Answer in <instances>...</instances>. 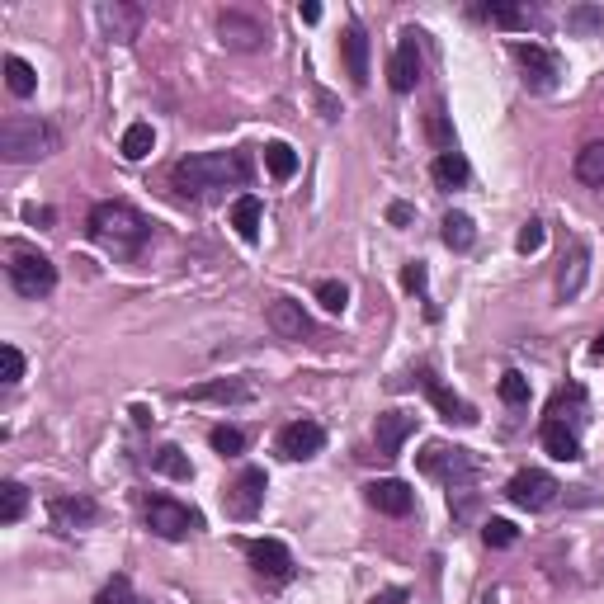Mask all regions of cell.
Listing matches in <instances>:
<instances>
[{
  "instance_id": "obj_6",
  "label": "cell",
  "mask_w": 604,
  "mask_h": 604,
  "mask_svg": "<svg viewBox=\"0 0 604 604\" xmlns=\"http://www.w3.org/2000/svg\"><path fill=\"white\" fill-rule=\"evenodd\" d=\"M147 529L156 538H166V543H180V538L199 534L203 515L194 510V505L170 501V496H151V501H147Z\"/></svg>"
},
{
  "instance_id": "obj_14",
  "label": "cell",
  "mask_w": 604,
  "mask_h": 604,
  "mask_svg": "<svg viewBox=\"0 0 604 604\" xmlns=\"http://www.w3.org/2000/svg\"><path fill=\"white\" fill-rule=\"evenodd\" d=\"M364 496H369V505L378 510V515H392V520H402V515H411V510H416V491L406 487L402 477L369 482V487H364Z\"/></svg>"
},
{
  "instance_id": "obj_37",
  "label": "cell",
  "mask_w": 604,
  "mask_h": 604,
  "mask_svg": "<svg viewBox=\"0 0 604 604\" xmlns=\"http://www.w3.org/2000/svg\"><path fill=\"white\" fill-rule=\"evenodd\" d=\"M317 302L331 312V317H340V312L350 307V284H340V279H321V284H317Z\"/></svg>"
},
{
  "instance_id": "obj_35",
  "label": "cell",
  "mask_w": 604,
  "mask_h": 604,
  "mask_svg": "<svg viewBox=\"0 0 604 604\" xmlns=\"http://www.w3.org/2000/svg\"><path fill=\"white\" fill-rule=\"evenodd\" d=\"M24 510H29V491L19 487V482H5L0 487V524H19Z\"/></svg>"
},
{
  "instance_id": "obj_3",
  "label": "cell",
  "mask_w": 604,
  "mask_h": 604,
  "mask_svg": "<svg viewBox=\"0 0 604 604\" xmlns=\"http://www.w3.org/2000/svg\"><path fill=\"white\" fill-rule=\"evenodd\" d=\"M62 147V133L43 123V118H5L0 123V156L10 161V166H24V161H43L52 151Z\"/></svg>"
},
{
  "instance_id": "obj_27",
  "label": "cell",
  "mask_w": 604,
  "mask_h": 604,
  "mask_svg": "<svg viewBox=\"0 0 604 604\" xmlns=\"http://www.w3.org/2000/svg\"><path fill=\"white\" fill-rule=\"evenodd\" d=\"M151 472L175 477V482H189V477H194V463H189V453L180 449V444H161V449L151 453Z\"/></svg>"
},
{
  "instance_id": "obj_45",
  "label": "cell",
  "mask_w": 604,
  "mask_h": 604,
  "mask_svg": "<svg viewBox=\"0 0 604 604\" xmlns=\"http://www.w3.org/2000/svg\"><path fill=\"white\" fill-rule=\"evenodd\" d=\"M411 218H416L411 203H387V222H392V227H411Z\"/></svg>"
},
{
  "instance_id": "obj_48",
  "label": "cell",
  "mask_w": 604,
  "mask_h": 604,
  "mask_svg": "<svg viewBox=\"0 0 604 604\" xmlns=\"http://www.w3.org/2000/svg\"><path fill=\"white\" fill-rule=\"evenodd\" d=\"M128 416H133V425H137V430H147V425H151V411H147V406H133Z\"/></svg>"
},
{
  "instance_id": "obj_22",
  "label": "cell",
  "mask_w": 604,
  "mask_h": 604,
  "mask_svg": "<svg viewBox=\"0 0 604 604\" xmlns=\"http://www.w3.org/2000/svg\"><path fill=\"white\" fill-rule=\"evenodd\" d=\"M586 269H590V246H586V241H576V246H571V260H562V274H557V298H562V302L581 298V288H586Z\"/></svg>"
},
{
  "instance_id": "obj_29",
  "label": "cell",
  "mask_w": 604,
  "mask_h": 604,
  "mask_svg": "<svg viewBox=\"0 0 604 604\" xmlns=\"http://www.w3.org/2000/svg\"><path fill=\"white\" fill-rule=\"evenodd\" d=\"M576 180L581 185H604V142H586V147L576 151Z\"/></svg>"
},
{
  "instance_id": "obj_5",
  "label": "cell",
  "mask_w": 604,
  "mask_h": 604,
  "mask_svg": "<svg viewBox=\"0 0 604 604\" xmlns=\"http://www.w3.org/2000/svg\"><path fill=\"white\" fill-rule=\"evenodd\" d=\"M5 274H10V288H15L19 298H48L52 288H57V265L38 251H10Z\"/></svg>"
},
{
  "instance_id": "obj_7",
  "label": "cell",
  "mask_w": 604,
  "mask_h": 604,
  "mask_svg": "<svg viewBox=\"0 0 604 604\" xmlns=\"http://www.w3.org/2000/svg\"><path fill=\"white\" fill-rule=\"evenodd\" d=\"M557 477L553 472H543V468H524L515 472L510 482H505V501L510 505H520V510H548V505L557 501Z\"/></svg>"
},
{
  "instance_id": "obj_15",
  "label": "cell",
  "mask_w": 604,
  "mask_h": 604,
  "mask_svg": "<svg viewBox=\"0 0 604 604\" xmlns=\"http://www.w3.org/2000/svg\"><path fill=\"white\" fill-rule=\"evenodd\" d=\"M265 317H269V331H274V336H284V340H312V336H317L312 317H307V312H302V302H293V298H274Z\"/></svg>"
},
{
  "instance_id": "obj_1",
  "label": "cell",
  "mask_w": 604,
  "mask_h": 604,
  "mask_svg": "<svg viewBox=\"0 0 604 604\" xmlns=\"http://www.w3.org/2000/svg\"><path fill=\"white\" fill-rule=\"evenodd\" d=\"M251 175L255 166L246 151H203V156H185L170 170V185L180 199H208L213 189H246Z\"/></svg>"
},
{
  "instance_id": "obj_20",
  "label": "cell",
  "mask_w": 604,
  "mask_h": 604,
  "mask_svg": "<svg viewBox=\"0 0 604 604\" xmlns=\"http://www.w3.org/2000/svg\"><path fill=\"white\" fill-rule=\"evenodd\" d=\"M538 439H543V449L553 453L557 463H576V458H581V439H576V430H571L567 420L543 416V425H538Z\"/></svg>"
},
{
  "instance_id": "obj_40",
  "label": "cell",
  "mask_w": 604,
  "mask_h": 604,
  "mask_svg": "<svg viewBox=\"0 0 604 604\" xmlns=\"http://www.w3.org/2000/svg\"><path fill=\"white\" fill-rule=\"evenodd\" d=\"M208 444H213V449H218L222 458H236V453H246V435H241L236 425H213Z\"/></svg>"
},
{
  "instance_id": "obj_8",
  "label": "cell",
  "mask_w": 604,
  "mask_h": 604,
  "mask_svg": "<svg viewBox=\"0 0 604 604\" xmlns=\"http://www.w3.org/2000/svg\"><path fill=\"white\" fill-rule=\"evenodd\" d=\"M241 548H246V562H251V571L260 581H269V586L293 581V553H288L279 538H251V543H241Z\"/></svg>"
},
{
  "instance_id": "obj_24",
  "label": "cell",
  "mask_w": 604,
  "mask_h": 604,
  "mask_svg": "<svg viewBox=\"0 0 604 604\" xmlns=\"http://www.w3.org/2000/svg\"><path fill=\"white\" fill-rule=\"evenodd\" d=\"M189 402H251L255 392L251 383H241V378H213V383H199V387H189L185 392Z\"/></svg>"
},
{
  "instance_id": "obj_11",
  "label": "cell",
  "mask_w": 604,
  "mask_h": 604,
  "mask_svg": "<svg viewBox=\"0 0 604 604\" xmlns=\"http://www.w3.org/2000/svg\"><path fill=\"white\" fill-rule=\"evenodd\" d=\"M321 449H326V430H321L317 420H288L284 430H279V453H284L288 463H307Z\"/></svg>"
},
{
  "instance_id": "obj_16",
  "label": "cell",
  "mask_w": 604,
  "mask_h": 604,
  "mask_svg": "<svg viewBox=\"0 0 604 604\" xmlns=\"http://www.w3.org/2000/svg\"><path fill=\"white\" fill-rule=\"evenodd\" d=\"M218 34H222V43H227V48L255 52L260 43H265V24H260V19H251V15H241V10H222V15H218Z\"/></svg>"
},
{
  "instance_id": "obj_33",
  "label": "cell",
  "mask_w": 604,
  "mask_h": 604,
  "mask_svg": "<svg viewBox=\"0 0 604 604\" xmlns=\"http://www.w3.org/2000/svg\"><path fill=\"white\" fill-rule=\"evenodd\" d=\"M265 166L274 180H293L298 175V151L288 147V142H269L265 147Z\"/></svg>"
},
{
  "instance_id": "obj_31",
  "label": "cell",
  "mask_w": 604,
  "mask_h": 604,
  "mask_svg": "<svg viewBox=\"0 0 604 604\" xmlns=\"http://www.w3.org/2000/svg\"><path fill=\"white\" fill-rule=\"evenodd\" d=\"M5 85H10V95H19V100H29L38 90V71L24 62V57H5Z\"/></svg>"
},
{
  "instance_id": "obj_47",
  "label": "cell",
  "mask_w": 604,
  "mask_h": 604,
  "mask_svg": "<svg viewBox=\"0 0 604 604\" xmlns=\"http://www.w3.org/2000/svg\"><path fill=\"white\" fill-rule=\"evenodd\" d=\"M369 604H406V586H387V590H378Z\"/></svg>"
},
{
  "instance_id": "obj_21",
  "label": "cell",
  "mask_w": 604,
  "mask_h": 604,
  "mask_svg": "<svg viewBox=\"0 0 604 604\" xmlns=\"http://www.w3.org/2000/svg\"><path fill=\"white\" fill-rule=\"evenodd\" d=\"M100 24H104V34L114 38V43H133L137 29H142V10L114 0V5H100Z\"/></svg>"
},
{
  "instance_id": "obj_32",
  "label": "cell",
  "mask_w": 604,
  "mask_h": 604,
  "mask_svg": "<svg viewBox=\"0 0 604 604\" xmlns=\"http://www.w3.org/2000/svg\"><path fill=\"white\" fill-rule=\"evenodd\" d=\"M151 147H156V133H151V123H133V128L123 133V142H118L123 161H142V156H151Z\"/></svg>"
},
{
  "instance_id": "obj_42",
  "label": "cell",
  "mask_w": 604,
  "mask_h": 604,
  "mask_svg": "<svg viewBox=\"0 0 604 604\" xmlns=\"http://www.w3.org/2000/svg\"><path fill=\"white\" fill-rule=\"evenodd\" d=\"M501 402H510V406H524L529 402V378L524 373H501Z\"/></svg>"
},
{
  "instance_id": "obj_28",
  "label": "cell",
  "mask_w": 604,
  "mask_h": 604,
  "mask_svg": "<svg viewBox=\"0 0 604 604\" xmlns=\"http://www.w3.org/2000/svg\"><path fill=\"white\" fill-rule=\"evenodd\" d=\"M439 236H444V246H449V251H472L477 227H472L468 213H444V222H439Z\"/></svg>"
},
{
  "instance_id": "obj_23",
  "label": "cell",
  "mask_w": 604,
  "mask_h": 604,
  "mask_svg": "<svg viewBox=\"0 0 604 604\" xmlns=\"http://www.w3.org/2000/svg\"><path fill=\"white\" fill-rule=\"evenodd\" d=\"M472 15L482 19V24L510 29V34H520V29H529V24H534V15H529L524 5H515V0H491V5H477Z\"/></svg>"
},
{
  "instance_id": "obj_9",
  "label": "cell",
  "mask_w": 604,
  "mask_h": 604,
  "mask_svg": "<svg viewBox=\"0 0 604 604\" xmlns=\"http://www.w3.org/2000/svg\"><path fill=\"white\" fill-rule=\"evenodd\" d=\"M510 52H515V62H520V71H524V85H529L534 95H548L557 85V76H562L557 52H548L543 43H510Z\"/></svg>"
},
{
  "instance_id": "obj_34",
  "label": "cell",
  "mask_w": 604,
  "mask_h": 604,
  "mask_svg": "<svg viewBox=\"0 0 604 604\" xmlns=\"http://www.w3.org/2000/svg\"><path fill=\"white\" fill-rule=\"evenodd\" d=\"M402 284L411 288V293H416L420 302H425V317H430V321H439V307H435V302H430V274H425V265H420V260H411V265L402 269Z\"/></svg>"
},
{
  "instance_id": "obj_50",
  "label": "cell",
  "mask_w": 604,
  "mask_h": 604,
  "mask_svg": "<svg viewBox=\"0 0 604 604\" xmlns=\"http://www.w3.org/2000/svg\"><path fill=\"white\" fill-rule=\"evenodd\" d=\"M595 354H600V359H604V331H600V336H595Z\"/></svg>"
},
{
  "instance_id": "obj_49",
  "label": "cell",
  "mask_w": 604,
  "mask_h": 604,
  "mask_svg": "<svg viewBox=\"0 0 604 604\" xmlns=\"http://www.w3.org/2000/svg\"><path fill=\"white\" fill-rule=\"evenodd\" d=\"M298 15H302V24H317V19H321V5H312V0H307Z\"/></svg>"
},
{
  "instance_id": "obj_19",
  "label": "cell",
  "mask_w": 604,
  "mask_h": 604,
  "mask_svg": "<svg viewBox=\"0 0 604 604\" xmlns=\"http://www.w3.org/2000/svg\"><path fill=\"white\" fill-rule=\"evenodd\" d=\"M340 57H345V71H350L354 85H369V34H364V24H350L340 34Z\"/></svg>"
},
{
  "instance_id": "obj_39",
  "label": "cell",
  "mask_w": 604,
  "mask_h": 604,
  "mask_svg": "<svg viewBox=\"0 0 604 604\" xmlns=\"http://www.w3.org/2000/svg\"><path fill=\"white\" fill-rule=\"evenodd\" d=\"M95 604H142V600H137V590L128 576H109L100 586V595H95Z\"/></svg>"
},
{
  "instance_id": "obj_12",
  "label": "cell",
  "mask_w": 604,
  "mask_h": 604,
  "mask_svg": "<svg viewBox=\"0 0 604 604\" xmlns=\"http://www.w3.org/2000/svg\"><path fill=\"white\" fill-rule=\"evenodd\" d=\"M416 81H420V43H416V29H402L397 52H392V67H387V85L397 95H411Z\"/></svg>"
},
{
  "instance_id": "obj_41",
  "label": "cell",
  "mask_w": 604,
  "mask_h": 604,
  "mask_svg": "<svg viewBox=\"0 0 604 604\" xmlns=\"http://www.w3.org/2000/svg\"><path fill=\"white\" fill-rule=\"evenodd\" d=\"M515 538H520V529H515L510 520H487L482 524V543H487V548H510Z\"/></svg>"
},
{
  "instance_id": "obj_44",
  "label": "cell",
  "mask_w": 604,
  "mask_h": 604,
  "mask_svg": "<svg viewBox=\"0 0 604 604\" xmlns=\"http://www.w3.org/2000/svg\"><path fill=\"white\" fill-rule=\"evenodd\" d=\"M0 364H5V378H0L5 387H15L24 378V354H19V345H0Z\"/></svg>"
},
{
  "instance_id": "obj_18",
  "label": "cell",
  "mask_w": 604,
  "mask_h": 604,
  "mask_svg": "<svg viewBox=\"0 0 604 604\" xmlns=\"http://www.w3.org/2000/svg\"><path fill=\"white\" fill-rule=\"evenodd\" d=\"M411 435H416V416H406V411H383L373 420V444H378L383 458H397Z\"/></svg>"
},
{
  "instance_id": "obj_30",
  "label": "cell",
  "mask_w": 604,
  "mask_h": 604,
  "mask_svg": "<svg viewBox=\"0 0 604 604\" xmlns=\"http://www.w3.org/2000/svg\"><path fill=\"white\" fill-rule=\"evenodd\" d=\"M581 406H586V387H557L553 392V402H548V416L553 420H581Z\"/></svg>"
},
{
  "instance_id": "obj_46",
  "label": "cell",
  "mask_w": 604,
  "mask_h": 604,
  "mask_svg": "<svg viewBox=\"0 0 604 604\" xmlns=\"http://www.w3.org/2000/svg\"><path fill=\"white\" fill-rule=\"evenodd\" d=\"M24 222H34V227H52V222H57V213H52V208H38V203H29V208H24Z\"/></svg>"
},
{
  "instance_id": "obj_17",
  "label": "cell",
  "mask_w": 604,
  "mask_h": 604,
  "mask_svg": "<svg viewBox=\"0 0 604 604\" xmlns=\"http://www.w3.org/2000/svg\"><path fill=\"white\" fill-rule=\"evenodd\" d=\"M48 515H52V524H57V529L76 534V529H90V524L100 520V505L90 501V496H52Z\"/></svg>"
},
{
  "instance_id": "obj_43",
  "label": "cell",
  "mask_w": 604,
  "mask_h": 604,
  "mask_svg": "<svg viewBox=\"0 0 604 604\" xmlns=\"http://www.w3.org/2000/svg\"><path fill=\"white\" fill-rule=\"evenodd\" d=\"M543 236H548V232H543V222L529 218L520 227V236H515V251H520V255H538V251H543Z\"/></svg>"
},
{
  "instance_id": "obj_2",
  "label": "cell",
  "mask_w": 604,
  "mask_h": 604,
  "mask_svg": "<svg viewBox=\"0 0 604 604\" xmlns=\"http://www.w3.org/2000/svg\"><path fill=\"white\" fill-rule=\"evenodd\" d=\"M85 227H90V236L100 241L104 251H114L118 260H137L142 246L151 241V218L137 213L133 203H123V199L95 203L90 218H85Z\"/></svg>"
},
{
  "instance_id": "obj_26",
  "label": "cell",
  "mask_w": 604,
  "mask_h": 604,
  "mask_svg": "<svg viewBox=\"0 0 604 604\" xmlns=\"http://www.w3.org/2000/svg\"><path fill=\"white\" fill-rule=\"evenodd\" d=\"M430 175H435L439 189H463V185L472 180V166L463 161V151H444V156H435Z\"/></svg>"
},
{
  "instance_id": "obj_36",
  "label": "cell",
  "mask_w": 604,
  "mask_h": 604,
  "mask_svg": "<svg viewBox=\"0 0 604 604\" xmlns=\"http://www.w3.org/2000/svg\"><path fill=\"white\" fill-rule=\"evenodd\" d=\"M567 29L571 34H604V10L600 5H576V10H567Z\"/></svg>"
},
{
  "instance_id": "obj_10",
  "label": "cell",
  "mask_w": 604,
  "mask_h": 604,
  "mask_svg": "<svg viewBox=\"0 0 604 604\" xmlns=\"http://www.w3.org/2000/svg\"><path fill=\"white\" fill-rule=\"evenodd\" d=\"M265 487H269L265 468H241V477L227 487V515L232 520H255L260 505H265Z\"/></svg>"
},
{
  "instance_id": "obj_13",
  "label": "cell",
  "mask_w": 604,
  "mask_h": 604,
  "mask_svg": "<svg viewBox=\"0 0 604 604\" xmlns=\"http://www.w3.org/2000/svg\"><path fill=\"white\" fill-rule=\"evenodd\" d=\"M416 378H420V392H425V397L439 406V416H444V420H458V425H477V406L463 402L458 392H449V387L435 378V369H430V364H425Z\"/></svg>"
},
{
  "instance_id": "obj_4",
  "label": "cell",
  "mask_w": 604,
  "mask_h": 604,
  "mask_svg": "<svg viewBox=\"0 0 604 604\" xmlns=\"http://www.w3.org/2000/svg\"><path fill=\"white\" fill-rule=\"evenodd\" d=\"M420 472H430V477H439L444 487L453 491H468L472 482H477V458H472L468 449H449V444H425V453H420Z\"/></svg>"
},
{
  "instance_id": "obj_25",
  "label": "cell",
  "mask_w": 604,
  "mask_h": 604,
  "mask_svg": "<svg viewBox=\"0 0 604 604\" xmlns=\"http://www.w3.org/2000/svg\"><path fill=\"white\" fill-rule=\"evenodd\" d=\"M232 227L241 241H260V227H265V203L255 199V194H241L232 203Z\"/></svg>"
},
{
  "instance_id": "obj_38",
  "label": "cell",
  "mask_w": 604,
  "mask_h": 604,
  "mask_svg": "<svg viewBox=\"0 0 604 604\" xmlns=\"http://www.w3.org/2000/svg\"><path fill=\"white\" fill-rule=\"evenodd\" d=\"M430 142L439 147V156H444V151H458V142H453L449 109H444V104H435V109H430Z\"/></svg>"
}]
</instances>
